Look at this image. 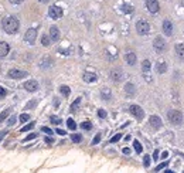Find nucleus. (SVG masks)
I'll return each instance as SVG.
<instances>
[{"instance_id":"f257e3e1","label":"nucleus","mask_w":184,"mask_h":173,"mask_svg":"<svg viewBox=\"0 0 184 173\" xmlns=\"http://www.w3.org/2000/svg\"><path fill=\"white\" fill-rule=\"evenodd\" d=\"M3 28H5V31L7 34H14L18 31V28H20V23H18V20L13 16H9V17H6L3 19Z\"/></svg>"},{"instance_id":"f03ea898","label":"nucleus","mask_w":184,"mask_h":173,"mask_svg":"<svg viewBox=\"0 0 184 173\" xmlns=\"http://www.w3.org/2000/svg\"><path fill=\"white\" fill-rule=\"evenodd\" d=\"M167 119L173 123V125H180L183 122V114L180 111H176V109H171L167 112Z\"/></svg>"},{"instance_id":"7ed1b4c3","label":"nucleus","mask_w":184,"mask_h":173,"mask_svg":"<svg viewBox=\"0 0 184 173\" xmlns=\"http://www.w3.org/2000/svg\"><path fill=\"white\" fill-rule=\"evenodd\" d=\"M136 31H138L140 36H147L150 33V24L144 21V20H139L136 23Z\"/></svg>"},{"instance_id":"20e7f679","label":"nucleus","mask_w":184,"mask_h":173,"mask_svg":"<svg viewBox=\"0 0 184 173\" xmlns=\"http://www.w3.org/2000/svg\"><path fill=\"white\" fill-rule=\"evenodd\" d=\"M62 14H64V11H62V9L61 7H58V6H51L50 9H48V16H50L51 19H61L62 17Z\"/></svg>"},{"instance_id":"39448f33","label":"nucleus","mask_w":184,"mask_h":173,"mask_svg":"<svg viewBox=\"0 0 184 173\" xmlns=\"http://www.w3.org/2000/svg\"><path fill=\"white\" fill-rule=\"evenodd\" d=\"M129 111H130V114H132L136 119H139V121H142L143 117H144V111H143L139 105H130V107H129Z\"/></svg>"},{"instance_id":"423d86ee","label":"nucleus","mask_w":184,"mask_h":173,"mask_svg":"<svg viewBox=\"0 0 184 173\" xmlns=\"http://www.w3.org/2000/svg\"><path fill=\"white\" fill-rule=\"evenodd\" d=\"M153 48L156 50L157 53H163L166 50V41L163 37H156L154 41H153Z\"/></svg>"},{"instance_id":"0eeeda50","label":"nucleus","mask_w":184,"mask_h":173,"mask_svg":"<svg viewBox=\"0 0 184 173\" xmlns=\"http://www.w3.org/2000/svg\"><path fill=\"white\" fill-rule=\"evenodd\" d=\"M9 78H11V80H20V78H24V77H27V72L26 71H21V70H16V68H13V70L9 71Z\"/></svg>"},{"instance_id":"6e6552de","label":"nucleus","mask_w":184,"mask_h":173,"mask_svg":"<svg viewBox=\"0 0 184 173\" xmlns=\"http://www.w3.org/2000/svg\"><path fill=\"white\" fill-rule=\"evenodd\" d=\"M36 38H37V30L36 28H28L27 31H26V34H24V40L28 44H34Z\"/></svg>"},{"instance_id":"1a4fd4ad","label":"nucleus","mask_w":184,"mask_h":173,"mask_svg":"<svg viewBox=\"0 0 184 173\" xmlns=\"http://www.w3.org/2000/svg\"><path fill=\"white\" fill-rule=\"evenodd\" d=\"M146 7H147V10L153 14L157 13V11L160 10V5H159L157 0H146Z\"/></svg>"},{"instance_id":"9d476101","label":"nucleus","mask_w":184,"mask_h":173,"mask_svg":"<svg viewBox=\"0 0 184 173\" xmlns=\"http://www.w3.org/2000/svg\"><path fill=\"white\" fill-rule=\"evenodd\" d=\"M23 87L26 91H28V92H34V91H37V88H38V82H37L36 80H30V81H26Z\"/></svg>"},{"instance_id":"9b49d317","label":"nucleus","mask_w":184,"mask_h":173,"mask_svg":"<svg viewBox=\"0 0 184 173\" xmlns=\"http://www.w3.org/2000/svg\"><path fill=\"white\" fill-rule=\"evenodd\" d=\"M163 31L166 36H171L173 34V23L170 20H164L163 21Z\"/></svg>"},{"instance_id":"f8f14e48","label":"nucleus","mask_w":184,"mask_h":173,"mask_svg":"<svg viewBox=\"0 0 184 173\" xmlns=\"http://www.w3.org/2000/svg\"><path fill=\"white\" fill-rule=\"evenodd\" d=\"M150 125H152V128H154V129H160L161 128V119L160 117H157V115H152L150 117Z\"/></svg>"},{"instance_id":"ddd939ff","label":"nucleus","mask_w":184,"mask_h":173,"mask_svg":"<svg viewBox=\"0 0 184 173\" xmlns=\"http://www.w3.org/2000/svg\"><path fill=\"white\" fill-rule=\"evenodd\" d=\"M110 78L113 81H116V82H119L123 77H122V70H119V68H115V70L110 71Z\"/></svg>"},{"instance_id":"4468645a","label":"nucleus","mask_w":184,"mask_h":173,"mask_svg":"<svg viewBox=\"0 0 184 173\" xmlns=\"http://www.w3.org/2000/svg\"><path fill=\"white\" fill-rule=\"evenodd\" d=\"M10 51V47L7 43L5 41H0V58H3V57H6L7 54H9Z\"/></svg>"},{"instance_id":"2eb2a0df","label":"nucleus","mask_w":184,"mask_h":173,"mask_svg":"<svg viewBox=\"0 0 184 173\" xmlns=\"http://www.w3.org/2000/svg\"><path fill=\"white\" fill-rule=\"evenodd\" d=\"M50 37L52 41H58V40H60V30L55 27V26H52V27L50 28Z\"/></svg>"},{"instance_id":"dca6fc26","label":"nucleus","mask_w":184,"mask_h":173,"mask_svg":"<svg viewBox=\"0 0 184 173\" xmlns=\"http://www.w3.org/2000/svg\"><path fill=\"white\" fill-rule=\"evenodd\" d=\"M84 81L85 82H95L97 81V74H94V72H85L84 74Z\"/></svg>"},{"instance_id":"f3484780","label":"nucleus","mask_w":184,"mask_h":173,"mask_svg":"<svg viewBox=\"0 0 184 173\" xmlns=\"http://www.w3.org/2000/svg\"><path fill=\"white\" fill-rule=\"evenodd\" d=\"M52 66V58H50V57H46V58H43L41 62H40V67L41 68H48V67Z\"/></svg>"},{"instance_id":"a211bd4d","label":"nucleus","mask_w":184,"mask_h":173,"mask_svg":"<svg viewBox=\"0 0 184 173\" xmlns=\"http://www.w3.org/2000/svg\"><path fill=\"white\" fill-rule=\"evenodd\" d=\"M126 61H128L129 66H135L136 64V54L135 53H128L126 54Z\"/></svg>"},{"instance_id":"6ab92c4d","label":"nucleus","mask_w":184,"mask_h":173,"mask_svg":"<svg viewBox=\"0 0 184 173\" xmlns=\"http://www.w3.org/2000/svg\"><path fill=\"white\" fill-rule=\"evenodd\" d=\"M176 53H177V56H179L180 58L184 60V44L177 43V44H176Z\"/></svg>"},{"instance_id":"aec40b11","label":"nucleus","mask_w":184,"mask_h":173,"mask_svg":"<svg viewBox=\"0 0 184 173\" xmlns=\"http://www.w3.org/2000/svg\"><path fill=\"white\" fill-rule=\"evenodd\" d=\"M101 97H102V99L109 101L110 99V89L109 88H102L101 89Z\"/></svg>"},{"instance_id":"412c9836","label":"nucleus","mask_w":184,"mask_h":173,"mask_svg":"<svg viewBox=\"0 0 184 173\" xmlns=\"http://www.w3.org/2000/svg\"><path fill=\"white\" fill-rule=\"evenodd\" d=\"M156 70L159 74H163V72H166V70H167V64H166V62H159L156 67Z\"/></svg>"},{"instance_id":"4be33fe9","label":"nucleus","mask_w":184,"mask_h":173,"mask_svg":"<svg viewBox=\"0 0 184 173\" xmlns=\"http://www.w3.org/2000/svg\"><path fill=\"white\" fill-rule=\"evenodd\" d=\"M125 91H126L129 95H133L135 94V85L130 84V82H128V84L125 85Z\"/></svg>"},{"instance_id":"5701e85b","label":"nucleus","mask_w":184,"mask_h":173,"mask_svg":"<svg viewBox=\"0 0 184 173\" xmlns=\"http://www.w3.org/2000/svg\"><path fill=\"white\" fill-rule=\"evenodd\" d=\"M60 92L64 95V97H68L69 92H71V89H69V87H67V85H61L60 87Z\"/></svg>"},{"instance_id":"b1692460","label":"nucleus","mask_w":184,"mask_h":173,"mask_svg":"<svg viewBox=\"0 0 184 173\" xmlns=\"http://www.w3.org/2000/svg\"><path fill=\"white\" fill-rule=\"evenodd\" d=\"M41 43H43V46H44V47H48L51 44V37H50V36H43V37H41Z\"/></svg>"},{"instance_id":"393cba45","label":"nucleus","mask_w":184,"mask_h":173,"mask_svg":"<svg viewBox=\"0 0 184 173\" xmlns=\"http://www.w3.org/2000/svg\"><path fill=\"white\" fill-rule=\"evenodd\" d=\"M122 11H123V13H133V6L122 5Z\"/></svg>"},{"instance_id":"a878e982","label":"nucleus","mask_w":184,"mask_h":173,"mask_svg":"<svg viewBox=\"0 0 184 173\" xmlns=\"http://www.w3.org/2000/svg\"><path fill=\"white\" fill-rule=\"evenodd\" d=\"M81 128H82L84 131H91V129H92V123L89 121H85V122H82V123H81Z\"/></svg>"},{"instance_id":"bb28decb","label":"nucleus","mask_w":184,"mask_h":173,"mask_svg":"<svg viewBox=\"0 0 184 173\" xmlns=\"http://www.w3.org/2000/svg\"><path fill=\"white\" fill-rule=\"evenodd\" d=\"M67 125H68V128L71 129V131H75V129H77V123H75V121L71 119V118L67 121Z\"/></svg>"},{"instance_id":"cd10ccee","label":"nucleus","mask_w":184,"mask_h":173,"mask_svg":"<svg viewBox=\"0 0 184 173\" xmlns=\"http://www.w3.org/2000/svg\"><path fill=\"white\" fill-rule=\"evenodd\" d=\"M133 146H135V150H136V153H142L143 148H142V145H140V142H139V140H135V142H133Z\"/></svg>"},{"instance_id":"c85d7f7f","label":"nucleus","mask_w":184,"mask_h":173,"mask_svg":"<svg viewBox=\"0 0 184 173\" xmlns=\"http://www.w3.org/2000/svg\"><path fill=\"white\" fill-rule=\"evenodd\" d=\"M71 139H72V142H75V143H79V142L82 140V136L79 135V133H72V135H71Z\"/></svg>"},{"instance_id":"c756f323","label":"nucleus","mask_w":184,"mask_h":173,"mask_svg":"<svg viewBox=\"0 0 184 173\" xmlns=\"http://www.w3.org/2000/svg\"><path fill=\"white\" fill-rule=\"evenodd\" d=\"M142 70L144 71V72H147V71L150 70V62H149L147 60H144V61L142 62Z\"/></svg>"},{"instance_id":"7c9ffc66","label":"nucleus","mask_w":184,"mask_h":173,"mask_svg":"<svg viewBox=\"0 0 184 173\" xmlns=\"http://www.w3.org/2000/svg\"><path fill=\"white\" fill-rule=\"evenodd\" d=\"M10 111H11V109H6V111H3V112L0 114V123H2V122L5 121L6 118H7V115L10 114Z\"/></svg>"},{"instance_id":"2f4dec72","label":"nucleus","mask_w":184,"mask_h":173,"mask_svg":"<svg viewBox=\"0 0 184 173\" xmlns=\"http://www.w3.org/2000/svg\"><path fill=\"white\" fill-rule=\"evenodd\" d=\"M79 104H81V98H78V99H77V101H75V102L72 104V105H71V111H72V112H75V111L78 109Z\"/></svg>"},{"instance_id":"473e14b6","label":"nucleus","mask_w":184,"mask_h":173,"mask_svg":"<svg viewBox=\"0 0 184 173\" xmlns=\"http://www.w3.org/2000/svg\"><path fill=\"white\" fill-rule=\"evenodd\" d=\"M34 125H36V123H34V122H30V123H28V125H26V127H23V128H21V132H27V131H31L33 128H34Z\"/></svg>"},{"instance_id":"72a5a7b5","label":"nucleus","mask_w":184,"mask_h":173,"mask_svg":"<svg viewBox=\"0 0 184 173\" xmlns=\"http://www.w3.org/2000/svg\"><path fill=\"white\" fill-rule=\"evenodd\" d=\"M50 121L52 122V123H55V125H58V123H61V118L60 117H55V115H52V117H50Z\"/></svg>"},{"instance_id":"f704fd0d","label":"nucleus","mask_w":184,"mask_h":173,"mask_svg":"<svg viewBox=\"0 0 184 173\" xmlns=\"http://www.w3.org/2000/svg\"><path fill=\"white\" fill-rule=\"evenodd\" d=\"M143 165H144V168H149L150 166V158L144 155V158H143Z\"/></svg>"},{"instance_id":"c9c22d12","label":"nucleus","mask_w":184,"mask_h":173,"mask_svg":"<svg viewBox=\"0 0 184 173\" xmlns=\"http://www.w3.org/2000/svg\"><path fill=\"white\" fill-rule=\"evenodd\" d=\"M30 119V115L28 114H23V115H20V121L21 122H27Z\"/></svg>"},{"instance_id":"e433bc0d","label":"nucleus","mask_w":184,"mask_h":173,"mask_svg":"<svg viewBox=\"0 0 184 173\" xmlns=\"http://www.w3.org/2000/svg\"><path fill=\"white\" fill-rule=\"evenodd\" d=\"M98 117L102 118V119H103V118H106V111H105V109H99V111H98Z\"/></svg>"},{"instance_id":"4c0bfd02","label":"nucleus","mask_w":184,"mask_h":173,"mask_svg":"<svg viewBox=\"0 0 184 173\" xmlns=\"http://www.w3.org/2000/svg\"><path fill=\"white\" fill-rule=\"evenodd\" d=\"M99 140H101V133H98V135L94 138V140H92V145H97V143H99Z\"/></svg>"},{"instance_id":"58836bf2","label":"nucleus","mask_w":184,"mask_h":173,"mask_svg":"<svg viewBox=\"0 0 184 173\" xmlns=\"http://www.w3.org/2000/svg\"><path fill=\"white\" fill-rule=\"evenodd\" d=\"M120 138H122V135H120V133H118V135H115V136H113V138H112V139H110V143H115V142H118V140H119Z\"/></svg>"},{"instance_id":"ea45409f","label":"nucleus","mask_w":184,"mask_h":173,"mask_svg":"<svg viewBox=\"0 0 184 173\" xmlns=\"http://www.w3.org/2000/svg\"><path fill=\"white\" fill-rule=\"evenodd\" d=\"M34 138H37V133H30V135H28L27 138H24V142H28V140L34 139Z\"/></svg>"},{"instance_id":"a19ab883","label":"nucleus","mask_w":184,"mask_h":173,"mask_svg":"<svg viewBox=\"0 0 184 173\" xmlns=\"http://www.w3.org/2000/svg\"><path fill=\"white\" fill-rule=\"evenodd\" d=\"M6 94H7V91H6V89L3 88V87H0V99H2V98H5V97H6Z\"/></svg>"},{"instance_id":"79ce46f5","label":"nucleus","mask_w":184,"mask_h":173,"mask_svg":"<svg viewBox=\"0 0 184 173\" xmlns=\"http://www.w3.org/2000/svg\"><path fill=\"white\" fill-rule=\"evenodd\" d=\"M36 101H30V102L27 104V105H26V111H27V109H30V108H33V107H36Z\"/></svg>"},{"instance_id":"37998d69","label":"nucleus","mask_w":184,"mask_h":173,"mask_svg":"<svg viewBox=\"0 0 184 173\" xmlns=\"http://www.w3.org/2000/svg\"><path fill=\"white\" fill-rule=\"evenodd\" d=\"M166 166H167V162H164V163H161V165H159V166H157L156 169H154V170H156V172H159V170H163V169L166 168Z\"/></svg>"},{"instance_id":"c03bdc74","label":"nucleus","mask_w":184,"mask_h":173,"mask_svg":"<svg viewBox=\"0 0 184 173\" xmlns=\"http://www.w3.org/2000/svg\"><path fill=\"white\" fill-rule=\"evenodd\" d=\"M41 131L46 132V133H48V135H51V133H52V131H51L50 128H47V127H41Z\"/></svg>"},{"instance_id":"a18cd8bd","label":"nucleus","mask_w":184,"mask_h":173,"mask_svg":"<svg viewBox=\"0 0 184 173\" xmlns=\"http://www.w3.org/2000/svg\"><path fill=\"white\" fill-rule=\"evenodd\" d=\"M7 123H9L10 127H11V125H14V123H16V115H13V117L10 118V119H9V122H7Z\"/></svg>"},{"instance_id":"49530a36","label":"nucleus","mask_w":184,"mask_h":173,"mask_svg":"<svg viewBox=\"0 0 184 173\" xmlns=\"http://www.w3.org/2000/svg\"><path fill=\"white\" fill-rule=\"evenodd\" d=\"M44 140H46V143H54V139H52V138H50V136H47Z\"/></svg>"},{"instance_id":"de8ad7c7","label":"nucleus","mask_w":184,"mask_h":173,"mask_svg":"<svg viewBox=\"0 0 184 173\" xmlns=\"http://www.w3.org/2000/svg\"><path fill=\"white\" fill-rule=\"evenodd\" d=\"M9 2L11 3V5H20V3H21L23 0H9Z\"/></svg>"},{"instance_id":"09e8293b","label":"nucleus","mask_w":184,"mask_h":173,"mask_svg":"<svg viewBox=\"0 0 184 173\" xmlns=\"http://www.w3.org/2000/svg\"><path fill=\"white\" fill-rule=\"evenodd\" d=\"M159 158H160V156H159V150H154V153H153V159L157 160Z\"/></svg>"},{"instance_id":"8fccbe9b","label":"nucleus","mask_w":184,"mask_h":173,"mask_svg":"<svg viewBox=\"0 0 184 173\" xmlns=\"http://www.w3.org/2000/svg\"><path fill=\"white\" fill-rule=\"evenodd\" d=\"M6 135H7V131H2V132H0V140L3 139Z\"/></svg>"},{"instance_id":"3c124183","label":"nucleus","mask_w":184,"mask_h":173,"mask_svg":"<svg viewBox=\"0 0 184 173\" xmlns=\"http://www.w3.org/2000/svg\"><path fill=\"white\" fill-rule=\"evenodd\" d=\"M57 133H58V135H61V136H64L65 135V131H62V129H57Z\"/></svg>"},{"instance_id":"603ef678","label":"nucleus","mask_w":184,"mask_h":173,"mask_svg":"<svg viewBox=\"0 0 184 173\" xmlns=\"http://www.w3.org/2000/svg\"><path fill=\"white\" fill-rule=\"evenodd\" d=\"M123 153L125 155H130V149H129V148H123Z\"/></svg>"},{"instance_id":"864d4df0","label":"nucleus","mask_w":184,"mask_h":173,"mask_svg":"<svg viewBox=\"0 0 184 173\" xmlns=\"http://www.w3.org/2000/svg\"><path fill=\"white\" fill-rule=\"evenodd\" d=\"M167 156H169V153H167V152H164V153L161 155L160 158H163V159H166V158H167Z\"/></svg>"},{"instance_id":"5fc2aeb1","label":"nucleus","mask_w":184,"mask_h":173,"mask_svg":"<svg viewBox=\"0 0 184 173\" xmlns=\"http://www.w3.org/2000/svg\"><path fill=\"white\" fill-rule=\"evenodd\" d=\"M40 2H43V3H47V2H48V0H40Z\"/></svg>"},{"instance_id":"6e6d98bb","label":"nucleus","mask_w":184,"mask_h":173,"mask_svg":"<svg viewBox=\"0 0 184 173\" xmlns=\"http://www.w3.org/2000/svg\"><path fill=\"white\" fill-rule=\"evenodd\" d=\"M181 6H183V7H184V0H181Z\"/></svg>"}]
</instances>
